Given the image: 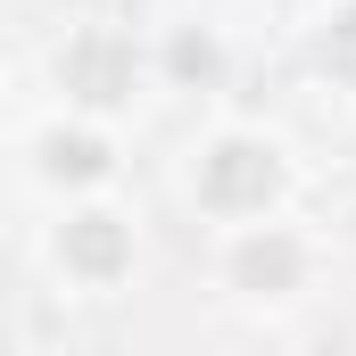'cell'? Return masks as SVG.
Masks as SVG:
<instances>
[{
  "label": "cell",
  "instance_id": "cell-1",
  "mask_svg": "<svg viewBox=\"0 0 356 356\" xmlns=\"http://www.w3.org/2000/svg\"><path fill=\"white\" fill-rule=\"evenodd\" d=\"M273 191H282V158H273L266 141H216L199 158V199L216 216H257Z\"/></svg>",
  "mask_w": 356,
  "mask_h": 356
},
{
  "label": "cell",
  "instance_id": "cell-2",
  "mask_svg": "<svg viewBox=\"0 0 356 356\" xmlns=\"http://www.w3.org/2000/svg\"><path fill=\"white\" fill-rule=\"evenodd\" d=\"M58 83L75 91L83 108H116V99H133V42H124V33H83V42H67Z\"/></svg>",
  "mask_w": 356,
  "mask_h": 356
},
{
  "label": "cell",
  "instance_id": "cell-3",
  "mask_svg": "<svg viewBox=\"0 0 356 356\" xmlns=\"http://www.w3.org/2000/svg\"><path fill=\"white\" fill-rule=\"evenodd\" d=\"M58 257H67V273H83V282H116L124 257H133V241H124L116 216H75L67 241H58Z\"/></svg>",
  "mask_w": 356,
  "mask_h": 356
},
{
  "label": "cell",
  "instance_id": "cell-4",
  "mask_svg": "<svg viewBox=\"0 0 356 356\" xmlns=\"http://www.w3.org/2000/svg\"><path fill=\"white\" fill-rule=\"evenodd\" d=\"M232 273H241L249 290H290V282H298V241L266 232V241H249V249L232 257Z\"/></svg>",
  "mask_w": 356,
  "mask_h": 356
},
{
  "label": "cell",
  "instance_id": "cell-5",
  "mask_svg": "<svg viewBox=\"0 0 356 356\" xmlns=\"http://www.w3.org/2000/svg\"><path fill=\"white\" fill-rule=\"evenodd\" d=\"M42 166L58 182H99L108 175V149H99L91 133H50V141H42Z\"/></svg>",
  "mask_w": 356,
  "mask_h": 356
},
{
  "label": "cell",
  "instance_id": "cell-6",
  "mask_svg": "<svg viewBox=\"0 0 356 356\" xmlns=\"http://www.w3.org/2000/svg\"><path fill=\"white\" fill-rule=\"evenodd\" d=\"M315 67L332 75V83L356 91V8H340L332 25H323V42H315Z\"/></svg>",
  "mask_w": 356,
  "mask_h": 356
},
{
  "label": "cell",
  "instance_id": "cell-7",
  "mask_svg": "<svg viewBox=\"0 0 356 356\" xmlns=\"http://www.w3.org/2000/svg\"><path fill=\"white\" fill-rule=\"evenodd\" d=\"M175 67H182V75H216V50H207V42H182Z\"/></svg>",
  "mask_w": 356,
  "mask_h": 356
}]
</instances>
